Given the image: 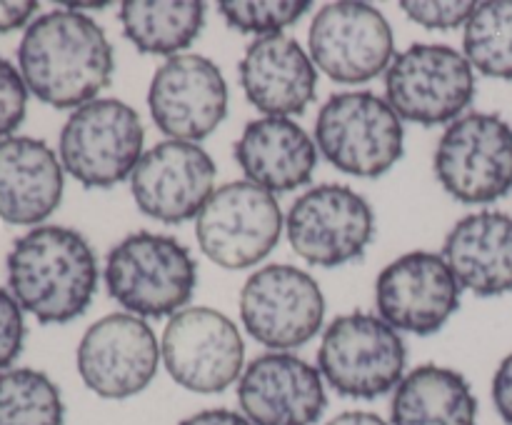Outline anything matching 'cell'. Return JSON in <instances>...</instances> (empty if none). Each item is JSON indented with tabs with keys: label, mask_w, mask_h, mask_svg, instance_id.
Masks as SVG:
<instances>
[{
	"label": "cell",
	"mask_w": 512,
	"mask_h": 425,
	"mask_svg": "<svg viewBox=\"0 0 512 425\" xmlns=\"http://www.w3.org/2000/svg\"><path fill=\"white\" fill-rule=\"evenodd\" d=\"M18 65L28 93L58 110H78L95 100L115 73L105 30L90 15L68 8L38 15L25 28Z\"/></svg>",
	"instance_id": "6da1fadb"
},
{
	"label": "cell",
	"mask_w": 512,
	"mask_h": 425,
	"mask_svg": "<svg viewBox=\"0 0 512 425\" xmlns=\"http://www.w3.org/2000/svg\"><path fill=\"white\" fill-rule=\"evenodd\" d=\"M98 275L88 240L63 225H38L8 253L10 295L43 325L80 318L98 293Z\"/></svg>",
	"instance_id": "7a4b0ae2"
},
{
	"label": "cell",
	"mask_w": 512,
	"mask_h": 425,
	"mask_svg": "<svg viewBox=\"0 0 512 425\" xmlns=\"http://www.w3.org/2000/svg\"><path fill=\"white\" fill-rule=\"evenodd\" d=\"M105 285L130 315L173 318L193 298L198 263L173 235L140 230L108 253Z\"/></svg>",
	"instance_id": "3957f363"
},
{
	"label": "cell",
	"mask_w": 512,
	"mask_h": 425,
	"mask_svg": "<svg viewBox=\"0 0 512 425\" xmlns=\"http://www.w3.org/2000/svg\"><path fill=\"white\" fill-rule=\"evenodd\" d=\"M315 145L340 173L380 178L403 158V120L370 90L338 93L320 108Z\"/></svg>",
	"instance_id": "277c9868"
},
{
	"label": "cell",
	"mask_w": 512,
	"mask_h": 425,
	"mask_svg": "<svg viewBox=\"0 0 512 425\" xmlns=\"http://www.w3.org/2000/svg\"><path fill=\"white\" fill-rule=\"evenodd\" d=\"M408 348L393 325L373 313L338 315L325 328L318 370L345 398L373 400L405 378Z\"/></svg>",
	"instance_id": "5b68a950"
},
{
	"label": "cell",
	"mask_w": 512,
	"mask_h": 425,
	"mask_svg": "<svg viewBox=\"0 0 512 425\" xmlns=\"http://www.w3.org/2000/svg\"><path fill=\"white\" fill-rule=\"evenodd\" d=\"M145 130L138 110L118 98L80 105L60 130V163L85 188L130 180L143 158Z\"/></svg>",
	"instance_id": "8992f818"
},
{
	"label": "cell",
	"mask_w": 512,
	"mask_h": 425,
	"mask_svg": "<svg viewBox=\"0 0 512 425\" xmlns=\"http://www.w3.org/2000/svg\"><path fill=\"white\" fill-rule=\"evenodd\" d=\"M475 73L450 45L415 43L385 70V100L400 120L435 128L463 118L473 103Z\"/></svg>",
	"instance_id": "52a82bcc"
},
{
	"label": "cell",
	"mask_w": 512,
	"mask_h": 425,
	"mask_svg": "<svg viewBox=\"0 0 512 425\" xmlns=\"http://www.w3.org/2000/svg\"><path fill=\"white\" fill-rule=\"evenodd\" d=\"M285 215L278 198L248 180H233L213 190L195 218L200 250L215 265L245 270L268 258L280 243Z\"/></svg>",
	"instance_id": "ba28073f"
},
{
	"label": "cell",
	"mask_w": 512,
	"mask_h": 425,
	"mask_svg": "<svg viewBox=\"0 0 512 425\" xmlns=\"http://www.w3.org/2000/svg\"><path fill=\"white\" fill-rule=\"evenodd\" d=\"M440 185L465 205H485L512 188V125L493 113L450 123L435 150Z\"/></svg>",
	"instance_id": "9c48e42d"
},
{
	"label": "cell",
	"mask_w": 512,
	"mask_h": 425,
	"mask_svg": "<svg viewBox=\"0 0 512 425\" xmlns=\"http://www.w3.org/2000/svg\"><path fill=\"white\" fill-rule=\"evenodd\" d=\"M323 318L325 298L318 280L295 265H265L240 290L245 330L275 353L313 340L323 328Z\"/></svg>",
	"instance_id": "30bf717a"
},
{
	"label": "cell",
	"mask_w": 512,
	"mask_h": 425,
	"mask_svg": "<svg viewBox=\"0 0 512 425\" xmlns=\"http://www.w3.org/2000/svg\"><path fill=\"white\" fill-rule=\"evenodd\" d=\"M285 233L295 253L318 268H338L365 253L375 235L368 200L348 185L310 188L290 205Z\"/></svg>",
	"instance_id": "8fae6325"
},
{
	"label": "cell",
	"mask_w": 512,
	"mask_h": 425,
	"mask_svg": "<svg viewBox=\"0 0 512 425\" xmlns=\"http://www.w3.org/2000/svg\"><path fill=\"white\" fill-rule=\"evenodd\" d=\"M163 363L185 390L213 395L243 375L245 343L238 325L215 308H183L163 333Z\"/></svg>",
	"instance_id": "7c38bea8"
},
{
	"label": "cell",
	"mask_w": 512,
	"mask_h": 425,
	"mask_svg": "<svg viewBox=\"0 0 512 425\" xmlns=\"http://www.w3.org/2000/svg\"><path fill=\"white\" fill-rule=\"evenodd\" d=\"M315 68L338 83H368L395 58L393 28L378 8L355 0L330 3L315 13L308 33Z\"/></svg>",
	"instance_id": "4fadbf2b"
},
{
	"label": "cell",
	"mask_w": 512,
	"mask_h": 425,
	"mask_svg": "<svg viewBox=\"0 0 512 425\" xmlns=\"http://www.w3.org/2000/svg\"><path fill=\"white\" fill-rule=\"evenodd\" d=\"M163 360L158 338L143 318L110 313L85 330L78 345V373L95 395L125 400L153 383Z\"/></svg>",
	"instance_id": "5bb4252c"
},
{
	"label": "cell",
	"mask_w": 512,
	"mask_h": 425,
	"mask_svg": "<svg viewBox=\"0 0 512 425\" xmlns=\"http://www.w3.org/2000/svg\"><path fill=\"white\" fill-rule=\"evenodd\" d=\"M153 123L168 140L198 143L218 130L228 115V83L223 70L205 55L168 58L148 88Z\"/></svg>",
	"instance_id": "9a60e30c"
},
{
	"label": "cell",
	"mask_w": 512,
	"mask_h": 425,
	"mask_svg": "<svg viewBox=\"0 0 512 425\" xmlns=\"http://www.w3.org/2000/svg\"><path fill=\"white\" fill-rule=\"evenodd\" d=\"M460 283L448 260L430 250H413L380 270L375 305L395 330L433 335L460 308Z\"/></svg>",
	"instance_id": "2e32d148"
},
{
	"label": "cell",
	"mask_w": 512,
	"mask_h": 425,
	"mask_svg": "<svg viewBox=\"0 0 512 425\" xmlns=\"http://www.w3.org/2000/svg\"><path fill=\"white\" fill-rule=\"evenodd\" d=\"M213 185V158L198 143L185 140L153 145L130 175V190L140 213L165 225L198 218L213 195Z\"/></svg>",
	"instance_id": "e0dca14e"
},
{
	"label": "cell",
	"mask_w": 512,
	"mask_h": 425,
	"mask_svg": "<svg viewBox=\"0 0 512 425\" xmlns=\"http://www.w3.org/2000/svg\"><path fill=\"white\" fill-rule=\"evenodd\" d=\"M238 403L253 425H315L328 408L323 375L293 353L258 355L238 380Z\"/></svg>",
	"instance_id": "ac0fdd59"
},
{
	"label": "cell",
	"mask_w": 512,
	"mask_h": 425,
	"mask_svg": "<svg viewBox=\"0 0 512 425\" xmlns=\"http://www.w3.org/2000/svg\"><path fill=\"white\" fill-rule=\"evenodd\" d=\"M245 98L268 118L305 113L318 90V68L303 45L285 33L255 38L240 60Z\"/></svg>",
	"instance_id": "d6986e66"
},
{
	"label": "cell",
	"mask_w": 512,
	"mask_h": 425,
	"mask_svg": "<svg viewBox=\"0 0 512 425\" xmlns=\"http://www.w3.org/2000/svg\"><path fill=\"white\" fill-rule=\"evenodd\" d=\"M245 180L268 193H290L313 180L318 145L290 118H255L235 143Z\"/></svg>",
	"instance_id": "ffe728a7"
},
{
	"label": "cell",
	"mask_w": 512,
	"mask_h": 425,
	"mask_svg": "<svg viewBox=\"0 0 512 425\" xmlns=\"http://www.w3.org/2000/svg\"><path fill=\"white\" fill-rule=\"evenodd\" d=\"M63 163L45 140H0V218L13 225L43 223L63 200Z\"/></svg>",
	"instance_id": "44dd1931"
},
{
	"label": "cell",
	"mask_w": 512,
	"mask_h": 425,
	"mask_svg": "<svg viewBox=\"0 0 512 425\" xmlns=\"http://www.w3.org/2000/svg\"><path fill=\"white\" fill-rule=\"evenodd\" d=\"M443 258L460 288L478 298H495L512 290V218L495 210L465 215L453 225Z\"/></svg>",
	"instance_id": "7402d4cb"
},
{
	"label": "cell",
	"mask_w": 512,
	"mask_h": 425,
	"mask_svg": "<svg viewBox=\"0 0 512 425\" xmlns=\"http://www.w3.org/2000/svg\"><path fill=\"white\" fill-rule=\"evenodd\" d=\"M390 425H478V400L463 373L420 365L393 390Z\"/></svg>",
	"instance_id": "603a6c76"
},
{
	"label": "cell",
	"mask_w": 512,
	"mask_h": 425,
	"mask_svg": "<svg viewBox=\"0 0 512 425\" xmlns=\"http://www.w3.org/2000/svg\"><path fill=\"white\" fill-rule=\"evenodd\" d=\"M120 25L140 53L175 58L203 30L205 5L198 0H128L120 5Z\"/></svg>",
	"instance_id": "cb8c5ba5"
},
{
	"label": "cell",
	"mask_w": 512,
	"mask_h": 425,
	"mask_svg": "<svg viewBox=\"0 0 512 425\" xmlns=\"http://www.w3.org/2000/svg\"><path fill=\"white\" fill-rule=\"evenodd\" d=\"M65 405L58 385L33 368L0 373V425H63Z\"/></svg>",
	"instance_id": "d4e9b609"
},
{
	"label": "cell",
	"mask_w": 512,
	"mask_h": 425,
	"mask_svg": "<svg viewBox=\"0 0 512 425\" xmlns=\"http://www.w3.org/2000/svg\"><path fill=\"white\" fill-rule=\"evenodd\" d=\"M463 48L473 70L512 80V0L480 3L465 25Z\"/></svg>",
	"instance_id": "484cf974"
},
{
	"label": "cell",
	"mask_w": 512,
	"mask_h": 425,
	"mask_svg": "<svg viewBox=\"0 0 512 425\" xmlns=\"http://www.w3.org/2000/svg\"><path fill=\"white\" fill-rule=\"evenodd\" d=\"M313 8L310 0H223L218 3L225 23L238 33H250L255 38L283 33L298 23Z\"/></svg>",
	"instance_id": "4316f807"
},
{
	"label": "cell",
	"mask_w": 512,
	"mask_h": 425,
	"mask_svg": "<svg viewBox=\"0 0 512 425\" xmlns=\"http://www.w3.org/2000/svg\"><path fill=\"white\" fill-rule=\"evenodd\" d=\"M400 5L413 23L428 30H453L468 25L470 15L478 8V3L470 0H405Z\"/></svg>",
	"instance_id": "83f0119b"
},
{
	"label": "cell",
	"mask_w": 512,
	"mask_h": 425,
	"mask_svg": "<svg viewBox=\"0 0 512 425\" xmlns=\"http://www.w3.org/2000/svg\"><path fill=\"white\" fill-rule=\"evenodd\" d=\"M28 108V85L10 60L0 58V140L13 138Z\"/></svg>",
	"instance_id": "f1b7e54d"
},
{
	"label": "cell",
	"mask_w": 512,
	"mask_h": 425,
	"mask_svg": "<svg viewBox=\"0 0 512 425\" xmlns=\"http://www.w3.org/2000/svg\"><path fill=\"white\" fill-rule=\"evenodd\" d=\"M25 343V320L18 300L0 288V373L10 370Z\"/></svg>",
	"instance_id": "f546056e"
},
{
	"label": "cell",
	"mask_w": 512,
	"mask_h": 425,
	"mask_svg": "<svg viewBox=\"0 0 512 425\" xmlns=\"http://www.w3.org/2000/svg\"><path fill=\"white\" fill-rule=\"evenodd\" d=\"M493 403L505 423L512 425V353L498 365L493 378Z\"/></svg>",
	"instance_id": "4dcf8cb0"
},
{
	"label": "cell",
	"mask_w": 512,
	"mask_h": 425,
	"mask_svg": "<svg viewBox=\"0 0 512 425\" xmlns=\"http://www.w3.org/2000/svg\"><path fill=\"white\" fill-rule=\"evenodd\" d=\"M35 10H38L35 0H0V35L25 28Z\"/></svg>",
	"instance_id": "1f68e13d"
},
{
	"label": "cell",
	"mask_w": 512,
	"mask_h": 425,
	"mask_svg": "<svg viewBox=\"0 0 512 425\" xmlns=\"http://www.w3.org/2000/svg\"><path fill=\"white\" fill-rule=\"evenodd\" d=\"M180 425H253L243 413L228 408H210L185 418Z\"/></svg>",
	"instance_id": "d6a6232c"
},
{
	"label": "cell",
	"mask_w": 512,
	"mask_h": 425,
	"mask_svg": "<svg viewBox=\"0 0 512 425\" xmlns=\"http://www.w3.org/2000/svg\"><path fill=\"white\" fill-rule=\"evenodd\" d=\"M328 425H390V423H385V420L375 413H365V410H348V413L335 415Z\"/></svg>",
	"instance_id": "836d02e7"
}]
</instances>
